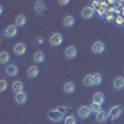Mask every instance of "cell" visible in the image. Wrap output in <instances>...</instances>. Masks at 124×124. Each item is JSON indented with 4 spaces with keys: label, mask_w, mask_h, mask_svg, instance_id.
<instances>
[{
    "label": "cell",
    "mask_w": 124,
    "mask_h": 124,
    "mask_svg": "<svg viewBox=\"0 0 124 124\" xmlns=\"http://www.w3.org/2000/svg\"><path fill=\"white\" fill-rule=\"evenodd\" d=\"M63 110H60V109H52V110H50L48 112V118L55 122V123H58L61 122L62 119H63Z\"/></svg>",
    "instance_id": "cell-1"
},
{
    "label": "cell",
    "mask_w": 124,
    "mask_h": 124,
    "mask_svg": "<svg viewBox=\"0 0 124 124\" xmlns=\"http://www.w3.org/2000/svg\"><path fill=\"white\" fill-rule=\"evenodd\" d=\"M122 113H123V109L120 106H114V107H112V109L109 110V118L110 119H118L120 116H122Z\"/></svg>",
    "instance_id": "cell-2"
},
{
    "label": "cell",
    "mask_w": 124,
    "mask_h": 124,
    "mask_svg": "<svg viewBox=\"0 0 124 124\" xmlns=\"http://www.w3.org/2000/svg\"><path fill=\"white\" fill-rule=\"evenodd\" d=\"M62 41H63V39H62V35L58 34V32L52 34V35H51V37H50V44L52 45V46H55V47L62 45Z\"/></svg>",
    "instance_id": "cell-3"
},
{
    "label": "cell",
    "mask_w": 124,
    "mask_h": 124,
    "mask_svg": "<svg viewBox=\"0 0 124 124\" xmlns=\"http://www.w3.org/2000/svg\"><path fill=\"white\" fill-rule=\"evenodd\" d=\"M104 50H106V46H104V44H103L102 41H96V42L92 45V51L96 55L103 54V52H104Z\"/></svg>",
    "instance_id": "cell-4"
},
{
    "label": "cell",
    "mask_w": 124,
    "mask_h": 124,
    "mask_svg": "<svg viewBox=\"0 0 124 124\" xmlns=\"http://www.w3.org/2000/svg\"><path fill=\"white\" fill-rule=\"evenodd\" d=\"M4 35H5L6 37H9V39L16 36V35H17V26H16V25H9V26L6 27V30H5Z\"/></svg>",
    "instance_id": "cell-5"
},
{
    "label": "cell",
    "mask_w": 124,
    "mask_h": 124,
    "mask_svg": "<svg viewBox=\"0 0 124 124\" xmlns=\"http://www.w3.org/2000/svg\"><path fill=\"white\" fill-rule=\"evenodd\" d=\"M14 52H15V55H17V56H23V55H25V52H26V45L23 44V42L16 44L15 47H14Z\"/></svg>",
    "instance_id": "cell-6"
},
{
    "label": "cell",
    "mask_w": 124,
    "mask_h": 124,
    "mask_svg": "<svg viewBox=\"0 0 124 124\" xmlns=\"http://www.w3.org/2000/svg\"><path fill=\"white\" fill-rule=\"evenodd\" d=\"M91 113H92V112H91V108H89V107H87V106H82V107L78 109V116H79L82 119L88 118Z\"/></svg>",
    "instance_id": "cell-7"
},
{
    "label": "cell",
    "mask_w": 124,
    "mask_h": 124,
    "mask_svg": "<svg viewBox=\"0 0 124 124\" xmlns=\"http://www.w3.org/2000/svg\"><path fill=\"white\" fill-rule=\"evenodd\" d=\"M5 72H6V75H8V76L14 77V76H16V75H17L19 68H17V66H16V65H13V63H11V65H8V66H6Z\"/></svg>",
    "instance_id": "cell-8"
},
{
    "label": "cell",
    "mask_w": 124,
    "mask_h": 124,
    "mask_svg": "<svg viewBox=\"0 0 124 124\" xmlns=\"http://www.w3.org/2000/svg\"><path fill=\"white\" fill-rule=\"evenodd\" d=\"M82 17L83 19H91L93 17V15H94V10H93L91 6H87V8H83V10H82V13H81Z\"/></svg>",
    "instance_id": "cell-9"
},
{
    "label": "cell",
    "mask_w": 124,
    "mask_h": 124,
    "mask_svg": "<svg viewBox=\"0 0 124 124\" xmlns=\"http://www.w3.org/2000/svg\"><path fill=\"white\" fill-rule=\"evenodd\" d=\"M15 101L17 104H25L27 102V94L25 92H21V93H16L15 94Z\"/></svg>",
    "instance_id": "cell-10"
},
{
    "label": "cell",
    "mask_w": 124,
    "mask_h": 124,
    "mask_svg": "<svg viewBox=\"0 0 124 124\" xmlns=\"http://www.w3.org/2000/svg\"><path fill=\"white\" fill-rule=\"evenodd\" d=\"M65 55L68 58H75L77 56V48L75 46H68L66 48V51H65Z\"/></svg>",
    "instance_id": "cell-11"
},
{
    "label": "cell",
    "mask_w": 124,
    "mask_h": 124,
    "mask_svg": "<svg viewBox=\"0 0 124 124\" xmlns=\"http://www.w3.org/2000/svg\"><path fill=\"white\" fill-rule=\"evenodd\" d=\"M93 103L102 106L103 103H104V94H103V93H101V92L94 93V96H93Z\"/></svg>",
    "instance_id": "cell-12"
},
{
    "label": "cell",
    "mask_w": 124,
    "mask_h": 124,
    "mask_svg": "<svg viewBox=\"0 0 124 124\" xmlns=\"http://www.w3.org/2000/svg\"><path fill=\"white\" fill-rule=\"evenodd\" d=\"M39 73H40V70H39V67H36V66H31V67H29V70H27V76H29V78H36V77L39 76Z\"/></svg>",
    "instance_id": "cell-13"
},
{
    "label": "cell",
    "mask_w": 124,
    "mask_h": 124,
    "mask_svg": "<svg viewBox=\"0 0 124 124\" xmlns=\"http://www.w3.org/2000/svg\"><path fill=\"white\" fill-rule=\"evenodd\" d=\"M108 118H109V113L106 112V110H102L101 113H98V114H97L96 120H97L98 123H104Z\"/></svg>",
    "instance_id": "cell-14"
},
{
    "label": "cell",
    "mask_w": 124,
    "mask_h": 124,
    "mask_svg": "<svg viewBox=\"0 0 124 124\" xmlns=\"http://www.w3.org/2000/svg\"><path fill=\"white\" fill-rule=\"evenodd\" d=\"M13 91L15 92V94H16V93L24 92V83L21 81H15L13 83Z\"/></svg>",
    "instance_id": "cell-15"
},
{
    "label": "cell",
    "mask_w": 124,
    "mask_h": 124,
    "mask_svg": "<svg viewBox=\"0 0 124 124\" xmlns=\"http://www.w3.org/2000/svg\"><path fill=\"white\" fill-rule=\"evenodd\" d=\"M76 89V86L73 82H66V83L63 85V91L67 93V94H71V93H73Z\"/></svg>",
    "instance_id": "cell-16"
},
{
    "label": "cell",
    "mask_w": 124,
    "mask_h": 124,
    "mask_svg": "<svg viewBox=\"0 0 124 124\" xmlns=\"http://www.w3.org/2000/svg\"><path fill=\"white\" fill-rule=\"evenodd\" d=\"M34 6H35V10H36L37 14H44L45 10H46V6H45L44 1H36Z\"/></svg>",
    "instance_id": "cell-17"
},
{
    "label": "cell",
    "mask_w": 124,
    "mask_h": 124,
    "mask_svg": "<svg viewBox=\"0 0 124 124\" xmlns=\"http://www.w3.org/2000/svg\"><path fill=\"white\" fill-rule=\"evenodd\" d=\"M113 86H114L116 89H123L124 88V78L123 77H117L114 79V82H113Z\"/></svg>",
    "instance_id": "cell-18"
},
{
    "label": "cell",
    "mask_w": 124,
    "mask_h": 124,
    "mask_svg": "<svg viewBox=\"0 0 124 124\" xmlns=\"http://www.w3.org/2000/svg\"><path fill=\"white\" fill-rule=\"evenodd\" d=\"M73 25H75V17L73 16L68 15L63 19V26L65 27H72Z\"/></svg>",
    "instance_id": "cell-19"
},
{
    "label": "cell",
    "mask_w": 124,
    "mask_h": 124,
    "mask_svg": "<svg viewBox=\"0 0 124 124\" xmlns=\"http://www.w3.org/2000/svg\"><path fill=\"white\" fill-rule=\"evenodd\" d=\"M34 60L36 63H42V62L45 61V54L42 52V51H37V52L34 55Z\"/></svg>",
    "instance_id": "cell-20"
},
{
    "label": "cell",
    "mask_w": 124,
    "mask_h": 124,
    "mask_svg": "<svg viewBox=\"0 0 124 124\" xmlns=\"http://www.w3.org/2000/svg\"><path fill=\"white\" fill-rule=\"evenodd\" d=\"M83 83H85V86H87V87L94 86V77H93V75H87V76L83 78Z\"/></svg>",
    "instance_id": "cell-21"
},
{
    "label": "cell",
    "mask_w": 124,
    "mask_h": 124,
    "mask_svg": "<svg viewBox=\"0 0 124 124\" xmlns=\"http://www.w3.org/2000/svg\"><path fill=\"white\" fill-rule=\"evenodd\" d=\"M26 24V16L25 15H19V16H16V19H15V25L19 27V26H24Z\"/></svg>",
    "instance_id": "cell-22"
},
{
    "label": "cell",
    "mask_w": 124,
    "mask_h": 124,
    "mask_svg": "<svg viewBox=\"0 0 124 124\" xmlns=\"http://www.w3.org/2000/svg\"><path fill=\"white\" fill-rule=\"evenodd\" d=\"M9 60H10V55L6 52V51H3V52L0 54V62H1L3 65H5V63L9 62Z\"/></svg>",
    "instance_id": "cell-23"
},
{
    "label": "cell",
    "mask_w": 124,
    "mask_h": 124,
    "mask_svg": "<svg viewBox=\"0 0 124 124\" xmlns=\"http://www.w3.org/2000/svg\"><path fill=\"white\" fill-rule=\"evenodd\" d=\"M89 108H91V112L96 113V114H98V113L102 112V107H101L99 104H96V103H92V106H91Z\"/></svg>",
    "instance_id": "cell-24"
},
{
    "label": "cell",
    "mask_w": 124,
    "mask_h": 124,
    "mask_svg": "<svg viewBox=\"0 0 124 124\" xmlns=\"http://www.w3.org/2000/svg\"><path fill=\"white\" fill-rule=\"evenodd\" d=\"M65 124H77V119L73 116H67L65 118Z\"/></svg>",
    "instance_id": "cell-25"
},
{
    "label": "cell",
    "mask_w": 124,
    "mask_h": 124,
    "mask_svg": "<svg viewBox=\"0 0 124 124\" xmlns=\"http://www.w3.org/2000/svg\"><path fill=\"white\" fill-rule=\"evenodd\" d=\"M8 88V82L5 79H1L0 81V92H5Z\"/></svg>",
    "instance_id": "cell-26"
},
{
    "label": "cell",
    "mask_w": 124,
    "mask_h": 124,
    "mask_svg": "<svg viewBox=\"0 0 124 124\" xmlns=\"http://www.w3.org/2000/svg\"><path fill=\"white\" fill-rule=\"evenodd\" d=\"M93 77H94V85H99L102 82V75L101 73H94Z\"/></svg>",
    "instance_id": "cell-27"
},
{
    "label": "cell",
    "mask_w": 124,
    "mask_h": 124,
    "mask_svg": "<svg viewBox=\"0 0 124 124\" xmlns=\"http://www.w3.org/2000/svg\"><path fill=\"white\" fill-rule=\"evenodd\" d=\"M101 5H102V3H99V1H93L91 8H92L93 10H94V9H97V10H101V9H102V8H101Z\"/></svg>",
    "instance_id": "cell-28"
},
{
    "label": "cell",
    "mask_w": 124,
    "mask_h": 124,
    "mask_svg": "<svg viewBox=\"0 0 124 124\" xmlns=\"http://www.w3.org/2000/svg\"><path fill=\"white\" fill-rule=\"evenodd\" d=\"M113 11H114V10H113ZM113 11H112V13H113ZM112 13L107 15V20H108V21H113V20H114V21H116V17H117L118 15H113Z\"/></svg>",
    "instance_id": "cell-29"
},
{
    "label": "cell",
    "mask_w": 124,
    "mask_h": 124,
    "mask_svg": "<svg viewBox=\"0 0 124 124\" xmlns=\"http://www.w3.org/2000/svg\"><path fill=\"white\" fill-rule=\"evenodd\" d=\"M116 23H117V24H119V25H123V24H124V17L118 15V16L116 17Z\"/></svg>",
    "instance_id": "cell-30"
},
{
    "label": "cell",
    "mask_w": 124,
    "mask_h": 124,
    "mask_svg": "<svg viewBox=\"0 0 124 124\" xmlns=\"http://www.w3.org/2000/svg\"><path fill=\"white\" fill-rule=\"evenodd\" d=\"M67 4H70V1H67V0H61L60 1V5H67Z\"/></svg>",
    "instance_id": "cell-31"
},
{
    "label": "cell",
    "mask_w": 124,
    "mask_h": 124,
    "mask_svg": "<svg viewBox=\"0 0 124 124\" xmlns=\"http://www.w3.org/2000/svg\"><path fill=\"white\" fill-rule=\"evenodd\" d=\"M122 13H123V17H124V9L122 10Z\"/></svg>",
    "instance_id": "cell-32"
}]
</instances>
